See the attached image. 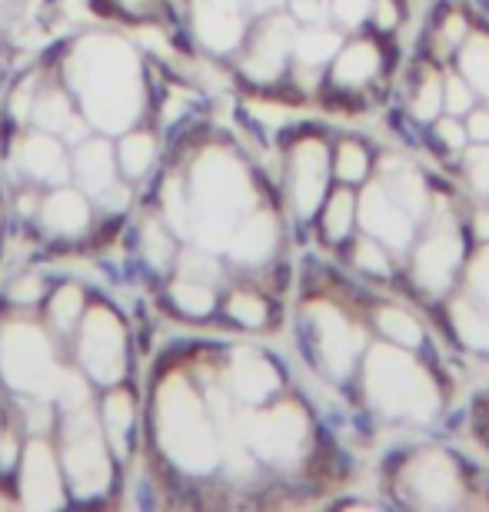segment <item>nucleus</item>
<instances>
[{
  "label": "nucleus",
  "instance_id": "obj_1",
  "mask_svg": "<svg viewBox=\"0 0 489 512\" xmlns=\"http://www.w3.org/2000/svg\"><path fill=\"white\" fill-rule=\"evenodd\" d=\"M84 54L74 57L70 70H84V77L74 74L70 80L84 94V107L97 124L107 130H120L134 120V110L140 104V87H137V70L134 57L127 54L120 44L107 40V54L94 57L87 54V47H80Z\"/></svg>",
  "mask_w": 489,
  "mask_h": 512
},
{
  "label": "nucleus",
  "instance_id": "obj_2",
  "mask_svg": "<svg viewBox=\"0 0 489 512\" xmlns=\"http://www.w3.org/2000/svg\"><path fill=\"white\" fill-rule=\"evenodd\" d=\"M366 389L383 413L410 419H430L436 413V389L426 373L406 353L386 350V346L373 350L366 363Z\"/></svg>",
  "mask_w": 489,
  "mask_h": 512
},
{
  "label": "nucleus",
  "instance_id": "obj_3",
  "mask_svg": "<svg viewBox=\"0 0 489 512\" xmlns=\"http://www.w3.org/2000/svg\"><path fill=\"white\" fill-rule=\"evenodd\" d=\"M160 436L163 449L187 469H210L217 463V439H213L207 416L190 393L187 383L173 380L160 393Z\"/></svg>",
  "mask_w": 489,
  "mask_h": 512
},
{
  "label": "nucleus",
  "instance_id": "obj_4",
  "mask_svg": "<svg viewBox=\"0 0 489 512\" xmlns=\"http://www.w3.org/2000/svg\"><path fill=\"white\" fill-rule=\"evenodd\" d=\"M250 203V183L233 160L223 153H207L197 167V207H200V240L223 243L230 230V213ZM217 250V247H213Z\"/></svg>",
  "mask_w": 489,
  "mask_h": 512
},
{
  "label": "nucleus",
  "instance_id": "obj_5",
  "mask_svg": "<svg viewBox=\"0 0 489 512\" xmlns=\"http://www.w3.org/2000/svg\"><path fill=\"white\" fill-rule=\"evenodd\" d=\"M243 443H250L260 456L273 463H290L300 456L303 436H307V419L297 406H277L270 413L243 416Z\"/></svg>",
  "mask_w": 489,
  "mask_h": 512
},
{
  "label": "nucleus",
  "instance_id": "obj_6",
  "mask_svg": "<svg viewBox=\"0 0 489 512\" xmlns=\"http://www.w3.org/2000/svg\"><path fill=\"white\" fill-rule=\"evenodd\" d=\"M80 353H84V366L94 380L117 383L124 376V330H120L117 316L104 306L87 313Z\"/></svg>",
  "mask_w": 489,
  "mask_h": 512
},
{
  "label": "nucleus",
  "instance_id": "obj_7",
  "mask_svg": "<svg viewBox=\"0 0 489 512\" xmlns=\"http://www.w3.org/2000/svg\"><path fill=\"white\" fill-rule=\"evenodd\" d=\"M64 466H67L70 479H74L80 496L97 493V489L107 486L110 466H107V456H104V449H100V439L94 436V426H90L87 416H77L74 423H70Z\"/></svg>",
  "mask_w": 489,
  "mask_h": 512
},
{
  "label": "nucleus",
  "instance_id": "obj_8",
  "mask_svg": "<svg viewBox=\"0 0 489 512\" xmlns=\"http://www.w3.org/2000/svg\"><path fill=\"white\" fill-rule=\"evenodd\" d=\"M4 370L10 373V380L17 386L44 389L50 383V376H57L50 370V346L44 340V333L34 330L30 323H20V330L10 333Z\"/></svg>",
  "mask_w": 489,
  "mask_h": 512
},
{
  "label": "nucleus",
  "instance_id": "obj_9",
  "mask_svg": "<svg viewBox=\"0 0 489 512\" xmlns=\"http://www.w3.org/2000/svg\"><path fill=\"white\" fill-rule=\"evenodd\" d=\"M360 217H363V227L370 230L373 237H380V243H386V247L403 250L406 243H410V233H413L410 213H406L380 183L363 193Z\"/></svg>",
  "mask_w": 489,
  "mask_h": 512
},
{
  "label": "nucleus",
  "instance_id": "obj_10",
  "mask_svg": "<svg viewBox=\"0 0 489 512\" xmlns=\"http://www.w3.org/2000/svg\"><path fill=\"white\" fill-rule=\"evenodd\" d=\"M313 316H317V333H320L326 366H330L336 376H343L353 366L356 353H360L363 333L353 330V326L346 323L333 306H313Z\"/></svg>",
  "mask_w": 489,
  "mask_h": 512
},
{
  "label": "nucleus",
  "instance_id": "obj_11",
  "mask_svg": "<svg viewBox=\"0 0 489 512\" xmlns=\"http://www.w3.org/2000/svg\"><path fill=\"white\" fill-rule=\"evenodd\" d=\"M456 263H460V237L443 227L440 233H433L430 240L423 243L420 253H416V280H420L426 290L440 293L450 286Z\"/></svg>",
  "mask_w": 489,
  "mask_h": 512
},
{
  "label": "nucleus",
  "instance_id": "obj_12",
  "mask_svg": "<svg viewBox=\"0 0 489 512\" xmlns=\"http://www.w3.org/2000/svg\"><path fill=\"white\" fill-rule=\"evenodd\" d=\"M326 190V147L307 140L293 150V203L300 213H313L320 207Z\"/></svg>",
  "mask_w": 489,
  "mask_h": 512
},
{
  "label": "nucleus",
  "instance_id": "obj_13",
  "mask_svg": "<svg viewBox=\"0 0 489 512\" xmlns=\"http://www.w3.org/2000/svg\"><path fill=\"white\" fill-rule=\"evenodd\" d=\"M24 463V496L27 506L34 509H54L60 506V473L57 459L47 449V443H30Z\"/></svg>",
  "mask_w": 489,
  "mask_h": 512
},
{
  "label": "nucleus",
  "instance_id": "obj_14",
  "mask_svg": "<svg viewBox=\"0 0 489 512\" xmlns=\"http://www.w3.org/2000/svg\"><path fill=\"white\" fill-rule=\"evenodd\" d=\"M410 486L426 506H453L460 493V476L443 453H430L410 469Z\"/></svg>",
  "mask_w": 489,
  "mask_h": 512
},
{
  "label": "nucleus",
  "instance_id": "obj_15",
  "mask_svg": "<svg viewBox=\"0 0 489 512\" xmlns=\"http://www.w3.org/2000/svg\"><path fill=\"white\" fill-rule=\"evenodd\" d=\"M293 50V27L290 20H267L263 24V30L257 34V40H253V50L247 57V74L257 77V80H273L280 74L283 60H287V54Z\"/></svg>",
  "mask_w": 489,
  "mask_h": 512
},
{
  "label": "nucleus",
  "instance_id": "obj_16",
  "mask_svg": "<svg viewBox=\"0 0 489 512\" xmlns=\"http://www.w3.org/2000/svg\"><path fill=\"white\" fill-rule=\"evenodd\" d=\"M197 30L213 50L237 47L243 37L240 0H197Z\"/></svg>",
  "mask_w": 489,
  "mask_h": 512
},
{
  "label": "nucleus",
  "instance_id": "obj_17",
  "mask_svg": "<svg viewBox=\"0 0 489 512\" xmlns=\"http://www.w3.org/2000/svg\"><path fill=\"white\" fill-rule=\"evenodd\" d=\"M230 380L243 403H250V406L263 403V399L277 389V373H273V366L267 360H260L257 353H237Z\"/></svg>",
  "mask_w": 489,
  "mask_h": 512
},
{
  "label": "nucleus",
  "instance_id": "obj_18",
  "mask_svg": "<svg viewBox=\"0 0 489 512\" xmlns=\"http://www.w3.org/2000/svg\"><path fill=\"white\" fill-rule=\"evenodd\" d=\"M383 187L386 193L400 203V207L410 213V217H420V213L426 210V187H423V180H420V173H416L410 163H403V160H383Z\"/></svg>",
  "mask_w": 489,
  "mask_h": 512
},
{
  "label": "nucleus",
  "instance_id": "obj_19",
  "mask_svg": "<svg viewBox=\"0 0 489 512\" xmlns=\"http://www.w3.org/2000/svg\"><path fill=\"white\" fill-rule=\"evenodd\" d=\"M20 167H24L30 177L37 180H64L67 173V160H64V150L54 137L47 133H34L20 143Z\"/></svg>",
  "mask_w": 489,
  "mask_h": 512
},
{
  "label": "nucleus",
  "instance_id": "obj_20",
  "mask_svg": "<svg viewBox=\"0 0 489 512\" xmlns=\"http://www.w3.org/2000/svg\"><path fill=\"white\" fill-rule=\"evenodd\" d=\"M90 213H87V200L74 190H57L50 193L44 203V223L54 233H64V237H74L87 227Z\"/></svg>",
  "mask_w": 489,
  "mask_h": 512
},
{
  "label": "nucleus",
  "instance_id": "obj_21",
  "mask_svg": "<svg viewBox=\"0 0 489 512\" xmlns=\"http://www.w3.org/2000/svg\"><path fill=\"white\" fill-rule=\"evenodd\" d=\"M77 177L87 193H104L114 183V153L104 140H87L77 153Z\"/></svg>",
  "mask_w": 489,
  "mask_h": 512
},
{
  "label": "nucleus",
  "instance_id": "obj_22",
  "mask_svg": "<svg viewBox=\"0 0 489 512\" xmlns=\"http://www.w3.org/2000/svg\"><path fill=\"white\" fill-rule=\"evenodd\" d=\"M273 243H277V227H273L270 217L260 213V217H250L243 223L237 237L230 240V247L240 263H260L273 253Z\"/></svg>",
  "mask_w": 489,
  "mask_h": 512
},
{
  "label": "nucleus",
  "instance_id": "obj_23",
  "mask_svg": "<svg viewBox=\"0 0 489 512\" xmlns=\"http://www.w3.org/2000/svg\"><path fill=\"white\" fill-rule=\"evenodd\" d=\"M376 67H380V54H376V47L373 44H353V47H346L340 60H336V80L340 84H366L373 74H376Z\"/></svg>",
  "mask_w": 489,
  "mask_h": 512
},
{
  "label": "nucleus",
  "instance_id": "obj_24",
  "mask_svg": "<svg viewBox=\"0 0 489 512\" xmlns=\"http://www.w3.org/2000/svg\"><path fill=\"white\" fill-rule=\"evenodd\" d=\"M340 50V37L333 30H303L293 37V54L303 67H317L323 60H330Z\"/></svg>",
  "mask_w": 489,
  "mask_h": 512
},
{
  "label": "nucleus",
  "instance_id": "obj_25",
  "mask_svg": "<svg viewBox=\"0 0 489 512\" xmlns=\"http://www.w3.org/2000/svg\"><path fill=\"white\" fill-rule=\"evenodd\" d=\"M453 323H456V333H460V340L466 346L489 353V316L486 313L476 310L473 303L460 300L453 306Z\"/></svg>",
  "mask_w": 489,
  "mask_h": 512
},
{
  "label": "nucleus",
  "instance_id": "obj_26",
  "mask_svg": "<svg viewBox=\"0 0 489 512\" xmlns=\"http://www.w3.org/2000/svg\"><path fill=\"white\" fill-rule=\"evenodd\" d=\"M117 160H120V167H124V173L140 177V173H147V167L154 163V140H150L147 133H130V137L120 140Z\"/></svg>",
  "mask_w": 489,
  "mask_h": 512
},
{
  "label": "nucleus",
  "instance_id": "obj_27",
  "mask_svg": "<svg viewBox=\"0 0 489 512\" xmlns=\"http://www.w3.org/2000/svg\"><path fill=\"white\" fill-rule=\"evenodd\" d=\"M104 423H107V433L117 443V449H124V436H127L130 423H134V399L127 393H110L104 403Z\"/></svg>",
  "mask_w": 489,
  "mask_h": 512
},
{
  "label": "nucleus",
  "instance_id": "obj_28",
  "mask_svg": "<svg viewBox=\"0 0 489 512\" xmlns=\"http://www.w3.org/2000/svg\"><path fill=\"white\" fill-rule=\"evenodd\" d=\"M170 293H173V303L190 316H207L213 310V293L207 283H197V280H187V276H183V280L173 283Z\"/></svg>",
  "mask_w": 489,
  "mask_h": 512
},
{
  "label": "nucleus",
  "instance_id": "obj_29",
  "mask_svg": "<svg viewBox=\"0 0 489 512\" xmlns=\"http://www.w3.org/2000/svg\"><path fill=\"white\" fill-rule=\"evenodd\" d=\"M353 210H356V200L350 190H340L333 193L330 203H326V217H323V227L330 233L333 240H343L346 233L353 227Z\"/></svg>",
  "mask_w": 489,
  "mask_h": 512
},
{
  "label": "nucleus",
  "instance_id": "obj_30",
  "mask_svg": "<svg viewBox=\"0 0 489 512\" xmlns=\"http://www.w3.org/2000/svg\"><path fill=\"white\" fill-rule=\"evenodd\" d=\"M463 74L476 90H483L489 97V40L486 37L470 40V47L463 50Z\"/></svg>",
  "mask_w": 489,
  "mask_h": 512
},
{
  "label": "nucleus",
  "instance_id": "obj_31",
  "mask_svg": "<svg viewBox=\"0 0 489 512\" xmlns=\"http://www.w3.org/2000/svg\"><path fill=\"white\" fill-rule=\"evenodd\" d=\"M30 114L37 117V124L44 127V130H60V133H64V127L70 124V120H74L67 97H60L57 90H50V94L40 97L37 104L30 107Z\"/></svg>",
  "mask_w": 489,
  "mask_h": 512
},
{
  "label": "nucleus",
  "instance_id": "obj_32",
  "mask_svg": "<svg viewBox=\"0 0 489 512\" xmlns=\"http://www.w3.org/2000/svg\"><path fill=\"white\" fill-rule=\"evenodd\" d=\"M376 320H380L383 333H390L396 343H403V346H420V340H423L420 323H416L410 313H403V310H393V306H386V310L376 313Z\"/></svg>",
  "mask_w": 489,
  "mask_h": 512
},
{
  "label": "nucleus",
  "instance_id": "obj_33",
  "mask_svg": "<svg viewBox=\"0 0 489 512\" xmlns=\"http://www.w3.org/2000/svg\"><path fill=\"white\" fill-rule=\"evenodd\" d=\"M163 210H167V220H170V227L173 230H180V233H187L190 230V197L183 193L180 187V180H167L163 183Z\"/></svg>",
  "mask_w": 489,
  "mask_h": 512
},
{
  "label": "nucleus",
  "instance_id": "obj_34",
  "mask_svg": "<svg viewBox=\"0 0 489 512\" xmlns=\"http://www.w3.org/2000/svg\"><path fill=\"white\" fill-rule=\"evenodd\" d=\"M80 313H84V296H80L77 286H64V290L54 296V306H50L54 323L60 326V330H70Z\"/></svg>",
  "mask_w": 489,
  "mask_h": 512
},
{
  "label": "nucleus",
  "instance_id": "obj_35",
  "mask_svg": "<svg viewBox=\"0 0 489 512\" xmlns=\"http://www.w3.org/2000/svg\"><path fill=\"white\" fill-rule=\"evenodd\" d=\"M366 167H370V160H366V150L360 143H343L340 157H336V173H340L346 183H356L366 177Z\"/></svg>",
  "mask_w": 489,
  "mask_h": 512
},
{
  "label": "nucleus",
  "instance_id": "obj_36",
  "mask_svg": "<svg viewBox=\"0 0 489 512\" xmlns=\"http://www.w3.org/2000/svg\"><path fill=\"white\" fill-rule=\"evenodd\" d=\"M230 316L243 326H263L267 323V306L257 296H247V293H233L230 296Z\"/></svg>",
  "mask_w": 489,
  "mask_h": 512
},
{
  "label": "nucleus",
  "instance_id": "obj_37",
  "mask_svg": "<svg viewBox=\"0 0 489 512\" xmlns=\"http://www.w3.org/2000/svg\"><path fill=\"white\" fill-rule=\"evenodd\" d=\"M140 243H144V256L154 266H167L170 260V237H167V230L160 227V223L150 220L147 227H144V237H140Z\"/></svg>",
  "mask_w": 489,
  "mask_h": 512
},
{
  "label": "nucleus",
  "instance_id": "obj_38",
  "mask_svg": "<svg viewBox=\"0 0 489 512\" xmlns=\"http://www.w3.org/2000/svg\"><path fill=\"white\" fill-rule=\"evenodd\" d=\"M443 104V87H440V77L430 74L423 80V87H420V94H416L413 100V114L420 117V120H430L436 110H440Z\"/></svg>",
  "mask_w": 489,
  "mask_h": 512
},
{
  "label": "nucleus",
  "instance_id": "obj_39",
  "mask_svg": "<svg viewBox=\"0 0 489 512\" xmlns=\"http://www.w3.org/2000/svg\"><path fill=\"white\" fill-rule=\"evenodd\" d=\"M443 90H446V110H450L453 117L470 114V110H473V90H470V84H463L460 77H453Z\"/></svg>",
  "mask_w": 489,
  "mask_h": 512
},
{
  "label": "nucleus",
  "instance_id": "obj_40",
  "mask_svg": "<svg viewBox=\"0 0 489 512\" xmlns=\"http://www.w3.org/2000/svg\"><path fill=\"white\" fill-rule=\"evenodd\" d=\"M356 266L366 270V273H373V276H386V273H390V263H386L383 250L376 247V243H370V240H363L360 247H356Z\"/></svg>",
  "mask_w": 489,
  "mask_h": 512
},
{
  "label": "nucleus",
  "instance_id": "obj_41",
  "mask_svg": "<svg viewBox=\"0 0 489 512\" xmlns=\"http://www.w3.org/2000/svg\"><path fill=\"white\" fill-rule=\"evenodd\" d=\"M466 173H470L476 190L489 193V150L486 147L470 150V157H466Z\"/></svg>",
  "mask_w": 489,
  "mask_h": 512
},
{
  "label": "nucleus",
  "instance_id": "obj_42",
  "mask_svg": "<svg viewBox=\"0 0 489 512\" xmlns=\"http://www.w3.org/2000/svg\"><path fill=\"white\" fill-rule=\"evenodd\" d=\"M373 0H333V14L340 17V24L356 27L360 20L370 14Z\"/></svg>",
  "mask_w": 489,
  "mask_h": 512
},
{
  "label": "nucleus",
  "instance_id": "obj_43",
  "mask_svg": "<svg viewBox=\"0 0 489 512\" xmlns=\"http://www.w3.org/2000/svg\"><path fill=\"white\" fill-rule=\"evenodd\" d=\"M183 273H187V280H197L203 283V276L207 280H217V266H213V260H207L203 253H187L183 256Z\"/></svg>",
  "mask_w": 489,
  "mask_h": 512
},
{
  "label": "nucleus",
  "instance_id": "obj_44",
  "mask_svg": "<svg viewBox=\"0 0 489 512\" xmlns=\"http://www.w3.org/2000/svg\"><path fill=\"white\" fill-rule=\"evenodd\" d=\"M473 286L480 290V296L489 303V250H483L473 263Z\"/></svg>",
  "mask_w": 489,
  "mask_h": 512
},
{
  "label": "nucleus",
  "instance_id": "obj_45",
  "mask_svg": "<svg viewBox=\"0 0 489 512\" xmlns=\"http://www.w3.org/2000/svg\"><path fill=\"white\" fill-rule=\"evenodd\" d=\"M436 133L443 137L446 147H463V143H466V130L460 127V120H456V117L440 120V127H436Z\"/></svg>",
  "mask_w": 489,
  "mask_h": 512
},
{
  "label": "nucleus",
  "instance_id": "obj_46",
  "mask_svg": "<svg viewBox=\"0 0 489 512\" xmlns=\"http://www.w3.org/2000/svg\"><path fill=\"white\" fill-rule=\"evenodd\" d=\"M293 14L300 20H307V24H317V20L326 17V7L320 0H293Z\"/></svg>",
  "mask_w": 489,
  "mask_h": 512
},
{
  "label": "nucleus",
  "instance_id": "obj_47",
  "mask_svg": "<svg viewBox=\"0 0 489 512\" xmlns=\"http://www.w3.org/2000/svg\"><path fill=\"white\" fill-rule=\"evenodd\" d=\"M40 296V276H24V280H20L17 286H14V300H20V303H34Z\"/></svg>",
  "mask_w": 489,
  "mask_h": 512
},
{
  "label": "nucleus",
  "instance_id": "obj_48",
  "mask_svg": "<svg viewBox=\"0 0 489 512\" xmlns=\"http://www.w3.org/2000/svg\"><path fill=\"white\" fill-rule=\"evenodd\" d=\"M376 24H380L383 30H390L396 27V4L393 0H376Z\"/></svg>",
  "mask_w": 489,
  "mask_h": 512
},
{
  "label": "nucleus",
  "instance_id": "obj_49",
  "mask_svg": "<svg viewBox=\"0 0 489 512\" xmlns=\"http://www.w3.org/2000/svg\"><path fill=\"white\" fill-rule=\"evenodd\" d=\"M470 137L486 143L489 140V114L486 110H480V114H470Z\"/></svg>",
  "mask_w": 489,
  "mask_h": 512
},
{
  "label": "nucleus",
  "instance_id": "obj_50",
  "mask_svg": "<svg viewBox=\"0 0 489 512\" xmlns=\"http://www.w3.org/2000/svg\"><path fill=\"white\" fill-rule=\"evenodd\" d=\"M27 419H30V429H34V433H44L47 423H50V409L44 403H34V406H30Z\"/></svg>",
  "mask_w": 489,
  "mask_h": 512
},
{
  "label": "nucleus",
  "instance_id": "obj_51",
  "mask_svg": "<svg viewBox=\"0 0 489 512\" xmlns=\"http://www.w3.org/2000/svg\"><path fill=\"white\" fill-rule=\"evenodd\" d=\"M463 37H466L463 17H450V24H446V40H450V44H460Z\"/></svg>",
  "mask_w": 489,
  "mask_h": 512
},
{
  "label": "nucleus",
  "instance_id": "obj_52",
  "mask_svg": "<svg viewBox=\"0 0 489 512\" xmlns=\"http://www.w3.org/2000/svg\"><path fill=\"white\" fill-rule=\"evenodd\" d=\"M476 233H480V240H489V213L476 217Z\"/></svg>",
  "mask_w": 489,
  "mask_h": 512
},
{
  "label": "nucleus",
  "instance_id": "obj_53",
  "mask_svg": "<svg viewBox=\"0 0 489 512\" xmlns=\"http://www.w3.org/2000/svg\"><path fill=\"white\" fill-rule=\"evenodd\" d=\"M4 463H14V443H10V439L4 443Z\"/></svg>",
  "mask_w": 489,
  "mask_h": 512
},
{
  "label": "nucleus",
  "instance_id": "obj_54",
  "mask_svg": "<svg viewBox=\"0 0 489 512\" xmlns=\"http://www.w3.org/2000/svg\"><path fill=\"white\" fill-rule=\"evenodd\" d=\"M34 207H37V203L30 200V197H24V200H20V210H24V213H30V210H34Z\"/></svg>",
  "mask_w": 489,
  "mask_h": 512
}]
</instances>
